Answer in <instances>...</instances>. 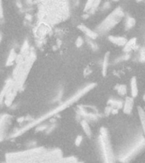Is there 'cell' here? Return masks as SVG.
Here are the masks:
<instances>
[{
  "instance_id": "1",
  "label": "cell",
  "mask_w": 145,
  "mask_h": 163,
  "mask_svg": "<svg viewBox=\"0 0 145 163\" xmlns=\"http://www.w3.org/2000/svg\"><path fill=\"white\" fill-rule=\"evenodd\" d=\"M6 160L7 163H83L74 156H63L58 149L43 147L10 153L6 156Z\"/></svg>"
},
{
  "instance_id": "2",
  "label": "cell",
  "mask_w": 145,
  "mask_h": 163,
  "mask_svg": "<svg viewBox=\"0 0 145 163\" xmlns=\"http://www.w3.org/2000/svg\"><path fill=\"white\" fill-rule=\"evenodd\" d=\"M96 83H89L87 85H85L84 87H81L80 89H79L77 93H75L74 94L71 96L69 99H68L66 101L64 102H62V104L61 105H59L58 106L55 107L54 109H52L50 111H48L47 113L44 114L43 116H41L40 117L37 118V119H35L33 121H30L28 124H27L26 126H24L22 128L18 129V130H16L15 132L12 133V136L13 138H15V137H18L20 135H22V133H24L25 132H27V130H29L32 128H33L35 126H38L40 125L41 123H42L43 121H45L47 119H49V118L52 117L54 116H56L57 114H58L59 112H61L63 110H65L66 108H68L71 105H72L73 103H75L76 101H78L80 98H82L83 96H84L85 94H87L88 92L91 91L92 89H93L94 87H96Z\"/></svg>"
},
{
  "instance_id": "3",
  "label": "cell",
  "mask_w": 145,
  "mask_h": 163,
  "mask_svg": "<svg viewBox=\"0 0 145 163\" xmlns=\"http://www.w3.org/2000/svg\"><path fill=\"white\" fill-rule=\"evenodd\" d=\"M100 149L103 156V162L104 163H116V158L115 156L114 149L112 146L109 133L107 128H102L100 129L99 137Z\"/></svg>"
},
{
  "instance_id": "4",
  "label": "cell",
  "mask_w": 145,
  "mask_h": 163,
  "mask_svg": "<svg viewBox=\"0 0 145 163\" xmlns=\"http://www.w3.org/2000/svg\"><path fill=\"white\" fill-rule=\"evenodd\" d=\"M124 11L120 7L115 9L97 27L98 32H107L118 24L124 17Z\"/></svg>"
},
{
  "instance_id": "5",
  "label": "cell",
  "mask_w": 145,
  "mask_h": 163,
  "mask_svg": "<svg viewBox=\"0 0 145 163\" xmlns=\"http://www.w3.org/2000/svg\"><path fill=\"white\" fill-rule=\"evenodd\" d=\"M145 150V139L142 138L141 140L138 143H136L131 146V148L127 150L126 152L120 155L118 160L121 163H130L136 156L139 155L143 150Z\"/></svg>"
},
{
  "instance_id": "6",
  "label": "cell",
  "mask_w": 145,
  "mask_h": 163,
  "mask_svg": "<svg viewBox=\"0 0 145 163\" xmlns=\"http://www.w3.org/2000/svg\"><path fill=\"white\" fill-rule=\"evenodd\" d=\"M11 124V117L10 115H3L0 117V141L5 137L9 127Z\"/></svg>"
},
{
  "instance_id": "7",
  "label": "cell",
  "mask_w": 145,
  "mask_h": 163,
  "mask_svg": "<svg viewBox=\"0 0 145 163\" xmlns=\"http://www.w3.org/2000/svg\"><path fill=\"white\" fill-rule=\"evenodd\" d=\"M134 107V99L131 96H126V99L124 101L122 110L126 115H130L132 112Z\"/></svg>"
},
{
  "instance_id": "8",
  "label": "cell",
  "mask_w": 145,
  "mask_h": 163,
  "mask_svg": "<svg viewBox=\"0 0 145 163\" xmlns=\"http://www.w3.org/2000/svg\"><path fill=\"white\" fill-rule=\"evenodd\" d=\"M17 92H18V89H17L16 87L15 86V83H13L12 87H10V89L9 90L8 94H6V96H5V99H4V104H5L7 106H11L13 100H14L15 96H16Z\"/></svg>"
},
{
  "instance_id": "9",
  "label": "cell",
  "mask_w": 145,
  "mask_h": 163,
  "mask_svg": "<svg viewBox=\"0 0 145 163\" xmlns=\"http://www.w3.org/2000/svg\"><path fill=\"white\" fill-rule=\"evenodd\" d=\"M79 29H80L82 32H84V34L87 36L88 38H90V39H92V40H95L98 37V34H97V32H96L94 31H92V29H90L89 27H87L86 26H84L83 24H81L79 26Z\"/></svg>"
},
{
  "instance_id": "10",
  "label": "cell",
  "mask_w": 145,
  "mask_h": 163,
  "mask_svg": "<svg viewBox=\"0 0 145 163\" xmlns=\"http://www.w3.org/2000/svg\"><path fill=\"white\" fill-rule=\"evenodd\" d=\"M14 83V81L13 79H9L4 84V87H3L2 91L0 93V105H2L4 102V99H5V96L8 94L9 90L10 89V87H12V85Z\"/></svg>"
},
{
  "instance_id": "11",
  "label": "cell",
  "mask_w": 145,
  "mask_h": 163,
  "mask_svg": "<svg viewBox=\"0 0 145 163\" xmlns=\"http://www.w3.org/2000/svg\"><path fill=\"white\" fill-rule=\"evenodd\" d=\"M108 40L112 43H114L115 45L120 46V47H125L128 40L124 37H120V36H109Z\"/></svg>"
},
{
  "instance_id": "12",
  "label": "cell",
  "mask_w": 145,
  "mask_h": 163,
  "mask_svg": "<svg viewBox=\"0 0 145 163\" xmlns=\"http://www.w3.org/2000/svg\"><path fill=\"white\" fill-rule=\"evenodd\" d=\"M130 90H131V96L132 98H136L138 95V80L136 76L131 77L130 81Z\"/></svg>"
},
{
  "instance_id": "13",
  "label": "cell",
  "mask_w": 145,
  "mask_h": 163,
  "mask_svg": "<svg viewBox=\"0 0 145 163\" xmlns=\"http://www.w3.org/2000/svg\"><path fill=\"white\" fill-rule=\"evenodd\" d=\"M108 105L111 106L113 109H116V110H119V109H122L123 105H124V101L122 100H120V99H111L108 100Z\"/></svg>"
},
{
  "instance_id": "14",
  "label": "cell",
  "mask_w": 145,
  "mask_h": 163,
  "mask_svg": "<svg viewBox=\"0 0 145 163\" xmlns=\"http://www.w3.org/2000/svg\"><path fill=\"white\" fill-rule=\"evenodd\" d=\"M80 125H81L82 128H83L84 133L86 134V136H88L89 138L92 136V128H91V127H90V125H89V123H88V121L86 120H84V119L81 120L80 121Z\"/></svg>"
},
{
  "instance_id": "15",
  "label": "cell",
  "mask_w": 145,
  "mask_h": 163,
  "mask_svg": "<svg viewBox=\"0 0 145 163\" xmlns=\"http://www.w3.org/2000/svg\"><path fill=\"white\" fill-rule=\"evenodd\" d=\"M138 115H139V119H140V122H141L142 130H143V133L145 139V110L143 109L142 107H138Z\"/></svg>"
},
{
  "instance_id": "16",
  "label": "cell",
  "mask_w": 145,
  "mask_h": 163,
  "mask_svg": "<svg viewBox=\"0 0 145 163\" xmlns=\"http://www.w3.org/2000/svg\"><path fill=\"white\" fill-rule=\"evenodd\" d=\"M109 52H107L105 56L103 58V66H102V73L103 76H105L108 72V64H109Z\"/></svg>"
},
{
  "instance_id": "17",
  "label": "cell",
  "mask_w": 145,
  "mask_h": 163,
  "mask_svg": "<svg viewBox=\"0 0 145 163\" xmlns=\"http://www.w3.org/2000/svg\"><path fill=\"white\" fill-rule=\"evenodd\" d=\"M115 90L120 96H126L127 94V87L124 84H118L115 86Z\"/></svg>"
},
{
  "instance_id": "18",
  "label": "cell",
  "mask_w": 145,
  "mask_h": 163,
  "mask_svg": "<svg viewBox=\"0 0 145 163\" xmlns=\"http://www.w3.org/2000/svg\"><path fill=\"white\" fill-rule=\"evenodd\" d=\"M17 59V54L15 51V50H11L10 52V54L8 56L7 62H6V65H11L14 61Z\"/></svg>"
},
{
  "instance_id": "19",
  "label": "cell",
  "mask_w": 145,
  "mask_h": 163,
  "mask_svg": "<svg viewBox=\"0 0 145 163\" xmlns=\"http://www.w3.org/2000/svg\"><path fill=\"white\" fill-rule=\"evenodd\" d=\"M136 45V38H132V39H131L129 40L127 43H126L125 47H124V51L125 52H129L131 50L133 49L134 47Z\"/></svg>"
},
{
  "instance_id": "20",
  "label": "cell",
  "mask_w": 145,
  "mask_h": 163,
  "mask_svg": "<svg viewBox=\"0 0 145 163\" xmlns=\"http://www.w3.org/2000/svg\"><path fill=\"white\" fill-rule=\"evenodd\" d=\"M136 24V21H135V19L131 18V17H128L126 20V29H131L135 26Z\"/></svg>"
},
{
  "instance_id": "21",
  "label": "cell",
  "mask_w": 145,
  "mask_h": 163,
  "mask_svg": "<svg viewBox=\"0 0 145 163\" xmlns=\"http://www.w3.org/2000/svg\"><path fill=\"white\" fill-rule=\"evenodd\" d=\"M94 3L95 2H93V1H88L86 4H85V8H84V11L87 12V11H91L92 10V7H93V5H94Z\"/></svg>"
},
{
  "instance_id": "22",
  "label": "cell",
  "mask_w": 145,
  "mask_h": 163,
  "mask_svg": "<svg viewBox=\"0 0 145 163\" xmlns=\"http://www.w3.org/2000/svg\"><path fill=\"white\" fill-rule=\"evenodd\" d=\"M83 142V137L82 135H78L75 139V141H74V144L76 146H80L81 143Z\"/></svg>"
},
{
  "instance_id": "23",
  "label": "cell",
  "mask_w": 145,
  "mask_h": 163,
  "mask_svg": "<svg viewBox=\"0 0 145 163\" xmlns=\"http://www.w3.org/2000/svg\"><path fill=\"white\" fill-rule=\"evenodd\" d=\"M83 43H84V39L81 38V37H78V38L76 39V43H75L77 47L80 48L81 46L83 45Z\"/></svg>"
},
{
  "instance_id": "24",
  "label": "cell",
  "mask_w": 145,
  "mask_h": 163,
  "mask_svg": "<svg viewBox=\"0 0 145 163\" xmlns=\"http://www.w3.org/2000/svg\"><path fill=\"white\" fill-rule=\"evenodd\" d=\"M47 128V125H40L38 126V128H37V132H38V131H43V130H45V129Z\"/></svg>"
},
{
  "instance_id": "25",
  "label": "cell",
  "mask_w": 145,
  "mask_h": 163,
  "mask_svg": "<svg viewBox=\"0 0 145 163\" xmlns=\"http://www.w3.org/2000/svg\"><path fill=\"white\" fill-rule=\"evenodd\" d=\"M3 6H2V2L0 1V17H3Z\"/></svg>"
},
{
  "instance_id": "26",
  "label": "cell",
  "mask_w": 145,
  "mask_h": 163,
  "mask_svg": "<svg viewBox=\"0 0 145 163\" xmlns=\"http://www.w3.org/2000/svg\"><path fill=\"white\" fill-rule=\"evenodd\" d=\"M143 100L145 101V94H143Z\"/></svg>"
},
{
  "instance_id": "27",
  "label": "cell",
  "mask_w": 145,
  "mask_h": 163,
  "mask_svg": "<svg viewBox=\"0 0 145 163\" xmlns=\"http://www.w3.org/2000/svg\"><path fill=\"white\" fill-rule=\"evenodd\" d=\"M1 39H2V36H1V34H0V41H1Z\"/></svg>"
}]
</instances>
